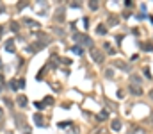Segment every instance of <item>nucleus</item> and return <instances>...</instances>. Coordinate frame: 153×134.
Listing matches in <instances>:
<instances>
[{
	"label": "nucleus",
	"instance_id": "obj_1",
	"mask_svg": "<svg viewBox=\"0 0 153 134\" xmlns=\"http://www.w3.org/2000/svg\"><path fill=\"white\" fill-rule=\"evenodd\" d=\"M89 54L93 57V61H96V63L103 61V54H101V50L98 48V47H91V48H89Z\"/></svg>",
	"mask_w": 153,
	"mask_h": 134
},
{
	"label": "nucleus",
	"instance_id": "obj_2",
	"mask_svg": "<svg viewBox=\"0 0 153 134\" xmlns=\"http://www.w3.org/2000/svg\"><path fill=\"white\" fill-rule=\"evenodd\" d=\"M73 39L78 41V43H82V45H93L91 38H89V36H84V34H73Z\"/></svg>",
	"mask_w": 153,
	"mask_h": 134
},
{
	"label": "nucleus",
	"instance_id": "obj_3",
	"mask_svg": "<svg viewBox=\"0 0 153 134\" xmlns=\"http://www.w3.org/2000/svg\"><path fill=\"white\" fill-rule=\"evenodd\" d=\"M41 48H44V43L37 41V43H34L32 47H27V52H30V54H36V52H39Z\"/></svg>",
	"mask_w": 153,
	"mask_h": 134
},
{
	"label": "nucleus",
	"instance_id": "obj_4",
	"mask_svg": "<svg viewBox=\"0 0 153 134\" xmlns=\"http://www.w3.org/2000/svg\"><path fill=\"white\" fill-rule=\"evenodd\" d=\"M34 123H36L37 127H43V125H44V120H43V116H41L39 113L34 114Z\"/></svg>",
	"mask_w": 153,
	"mask_h": 134
},
{
	"label": "nucleus",
	"instance_id": "obj_5",
	"mask_svg": "<svg viewBox=\"0 0 153 134\" xmlns=\"http://www.w3.org/2000/svg\"><path fill=\"white\" fill-rule=\"evenodd\" d=\"M130 93H133V95H142V89L139 88V86H130Z\"/></svg>",
	"mask_w": 153,
	"mask_h": 134
},
{
	"label": "nucleus",
	"instance_id": "obj_6",
	"mask_svg": "<svg viewBox=\"0 0 153 134\" xmlns=\"http://www.w3.org/2000/svg\"><path fill=\"white\" fill-rule=\"evenodd\" d=\"M130 81H133V82H135V86H137V84H141V82H142V79H141V75L132 73V75H130Z\"/></svg>",
	"mask_w": 153,
	"mask_h": 134
},
{
	"label": "nucleus",
	"instance_id": "obj_7",
	"mask_svg": "<svg viewBox=\"0 0 153 134\" xmlns=\"http://www.w3.org/2000/svg\"><path fill=\"white\" fill-rule=\"evenodd\" d=\"M16 102H18V106H20V107H25V106H27V98H25L23 95H20Z\"/></svg>",
	"mask_w": 153,
	"mask_h": 134
},
{
	"label": "nucleus",
	"instance_id": "obj_8",
	"mask_svg": "<svg viewBox=\"0 0 153 134\" xmlns=\"http://www.w3.org/2000/svg\"><path fill=\"white\" fill-rule=\"evenodd\" d=\"M96 32L98 34H107V27H105V25H98V27H96Z\"/></svg>",
	"mask_w": 153,
	"mask_h": 134
},
{
	"label": "nucleus",
	"instance_id": "obj_9",
	"mask_svg": "<svg viewBox=\"0 0 153 134\" xmlns=\"http://www.w3.org/2000/svg\"><path fill=\"white\" fill-rule=\"evenodd\" d=\"M114 65H116L117 68L125 70V72H126V70H128V66H126V63H123V61H116V63H114Z\"/></svg>",
	"mask_w": 153,
	"mask_h": 134
},
{
	"label": "nucleus",
	"instance_id": "obj_10",
	"mask_svg": "<svg viewBox=\"0 0 153 134\" xmlns=\"http://www.w3.org/2000/svg\"><path fill=\"white\" fill-rule=\"evenodd\" d=\"M12 45H14V43H12L11 39L5 43V50H7V52H14V47H12Z\"/></svg>",
	"mask_w": 153,
	"mask_h": 134
},
{
	"label": "nucleus",
	"instance_id": "obj_11",
	"mask_svg": "<svg viewBox=\"0 0 153 134\" xmlns=\"http://www.w3.org/2000/svg\"><path fill=\"white\" fill-rule=\"evenodd\" d=\"M16 125H18V127H21V129H25V120H23L21 116H18V118H16Z\"/></svg>",
	"mask_w": 153,
	"mask_h": 134
},
{
	"label": "nucleus",
	"instance_id": "obj_12",
	"mask_svg": "<svg viewBox=\"0 0 153 134\" xmlns=\"http://www.w3.org/2000/svg\"><path fill=\"white\" fill-rule=\"evenodd\" d=\"M112 129L114 130H119L121 129V120H114V122H112Z\"/></svg>",
	"mask_w": 153,
	"mask_h": 134
},
{
	"label": "nucleus",
	"instance_id": "obj_13",
	"mask_svg": "<svg viewBox=\"0 0 153 134\" xmlns=\"http://www.w3.org/2000/svg\"><path fill=\"white\" fill-rule=\"evenodd\" d=\"M142 48H144L146 52H153V45L151 43H146V45H142Z\"/></svg>",
	"mask_w": 153,
	"mask_h": 134
},
{
	"label": "nucleus",
	"instance_id": "obj_14",
	"mask_svg": "<svg viewBox=\"0 0 153 134\" xmlns=\"http://www.w3.org/2000/svg\"><path fill=\"white\" fill-rule=\"evenodd\" d=\"M71 52H73V54H78V56H80V54L84 52V50H82V47H73V48H71Z\"/></svg>",
	"mask_w": 153,
	"mask_h": 134
},
{
	"label": "nucleus",
	"instance_id": "obj_15",
	"mask_svg": "<svg viewBox=\"0 0 153 134\" xmlns=\"http://www.w3.org/2000/svg\"><path fill=\"white\" fill-rule=\"evenodd\" d=\"M98 120H107V111H101V113L98 114Z\"/></svg>",
	"mask_w": 153,
	"mask_h": 134
},
{
	"label": "nucleus",
	"instance_id": "obj_16",
	"mask_svg": "<svg viewBox=\"0 0 153 134\" xmlns=\"http://www.w3.org/2000/svg\"><path fill=\"white\" fill-rule=\"evenodd\" d=\"M21 88H25V79H20V81H18V89H21Z\"/></svg>",
	"mask_w": 153,
	"mask_h": 134
},
{
	"label": "nucleus",
	"instance_id": "obj_17",
	"mask_svg": "<svg viewBox=\"0 0 153 134\" xmlns=\"http://www.w3.org/2000/svg\"><path fill=\"white\" fill-rule=\"evenodd\" d=\"M112 75H114V72H112L110 68H109V70H105V77H109V79H110Z\"/></svg>",
	"mask_w": 153,
	"mask_h": 134
},
{
	"label": "nucleus",
	"instance_id": "obj_18",
	"mask_svg": "<svg viewBox=\"0 0 153 134\" xmlns=\"http://www.w3.org/2000/svg\"><path fill=\"white\" fill-rule=\"evenodd\" d=\"M44 104H48V106H52V104H53V98H52V97H46V98H44Z\"/></svg>",
	"mask_w": 153,
	"mask_h": 134
},
{
	"label": "nucleus",
	"instance_id": "obj_19",
	"mask_svg": "<svg viewBox=\"0 0 153 134\" xmlns=\"http://www.w3.org/2000/svg\"><path fill=\"white\" fill-rule=\"evenodd\" d=\"M9 86H11V89H18V88H16V86H18L16 81H11V82H9Z\"/></svg>",
	"mask_w": 153,
	"mask_h": 134
},
{
	"label": "nucleus",
	"instance_id": "obj_20",
	"mask_svg": "<svg viewBox=\"0 0 153 134\" xmlns=\"http://www.w3.org/2000/svg\"><path fill=\"white\" fill-rule=\"evenodd\" d=\"M34 106H36L37 109H43V107H44V104H43V102H34Z\"/></svg>",
	"mask_w": 153,
	"mask_h": 134
},
{
	"label": "nucleus",
	"instance_id": "obj_21",
	"mask_svg": "<svg viewBox=\"0 0 153 134\" xmlns=\"http://www.w3.org/2000/svg\"><path fill=\"white\" fill-rule=\"evenodd\" d=\"M117 23V18H109V25H116Z\"/></svg>",
	"mask_w": 153,
	"mask_h": 134
},
{
	"label": "nucleus",
	"instance_id": "obj_22",
	"mask_svg": "<svg viewBox=\"0 0 153 134\" xmlns=\"http://www.w3.org/2000/svg\"><path fill=\"white\" fill-rule=\"evenodd\" d=\"M25 23H28V25H32V27H37V23H36V22H32V20H25Z\"/></svg>",
	"mask_w": 153,
	"mask_h": 134
},
{
	"label": "nucleus",
	"instance_id": "obj_23",
	"mask_svg": "<svg viewBox=\"0 0 153 134\" xmlns=\"http://www.w3.org/2000/svg\"><path fill=\"white\" fill-rule=\"evenodd\" d=\"M144 75H146V79H151V73H149L148 68H144Z\"/></svg>",
	"mask_w": 153,
	"mask_h": 134
},
{
	"label": "nucleus",
	"instance_id": "obj_24",
	"mask_svg": "<svg viewBox=\"0 0 153 134\" xmlns=\"http://www.w3.org/2000/svg\"><path fill=\"white\" fill-rule=\"evenodd\" d=\"M89 7H91V9H98V4H96V2H91V4H89Z\"/></svg>",
	"mask_w": 153,
	"mask_h": 134
},
{
	"label": "nucleus",
	"instance_id": "obj_25",
	"mask_svg": "<svg viewBox=\"0 0 153 134\" xmlns=\"http://www.w3.org/2000/svg\"><path fill=\"white\" fill-rule=\"evenodd\" d=\"M60 63H64V65H69V59H66V57H60Z\"/></svg>",
	"mask_w": 153,
	"mask_h": 134
},
{
	"label": "nucleus",
	"instance_id": "obj_26",
	"mask_svg": "<svg viewBox=\"0 0 153 134\" xmlns=\"http://www.w3.org/2000/svg\"><path fill=\"white\" fill-rule=\"evenodd\" d=\"M69 125V122H62V123H59V127H68Z\"/></svg>",
	"mask_w": 153,
	"mask_h": 134
},
{
	"label": "nucleus",
	"instance_id": "obj_27",
	"mask_svg": "<svg viewBox=\"0 0 153 134\" xmlns=\"http://www.w3.org/2000/svg\"><path fill=\"white\" fill-rule=\"evenodd\" d=\"M149 98H151V100H153V89H151V91H149Z\"/></svg>",
	"mask_w": 153,
	"mask_h": 134
},
{
	"label": "nucleus",
	"instance_id": "obj_28",
	"mask_svg": "<svg viewBox=\"0 0 153 134\" xmlns=\"http://www.w3.org/2000/svg\"><path fill=\"white\" fill-rule=\"evenodd\" d=\"M2 32H4V29H2V25H0V36H2Z\"/></svg>",
	"mask_w": 153,
	"mask_h": 134
},
{
	"label": "nucleus",
	"instance_id": "obj_29",
	"mask_svg": "<svg viewBox=\"0 0 153 134\" xmlns=\"http://www.w3.org/2000/svg\"><path fill=\"white\" fill-rule=\"evenodd\" d=\"M2 114H4V113H2V109H0V118H2Z\"/></svg>",
	"mask_w": 153,
	"mask_h": 134
},
{
	"label": "nucleus",
	"instance_id": "obj_30",
	"mask_svg": "<svg viewBox=\"0 0 153 134\" xmlns=\"http://www.w3.org/2000/svg\"><path fill=\"white\" fill-rule=\"evenodd\" d=\"M7 134H12V132H7Z\"/></svg>",
	"mask_w": 153,
	"mask_h": 134
}]
</instances>
